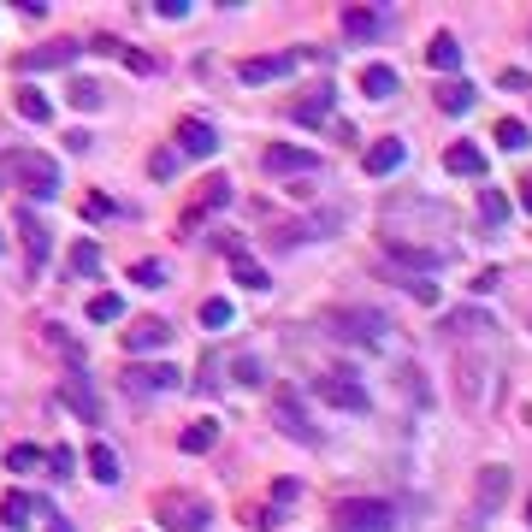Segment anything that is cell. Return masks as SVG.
<instances>
[{
  "instance_id": "obj_8",
  "label": "cell",
  "mask_w": 532,
  "mask_h": 532,
  "mask_svg": "<svg viewBox=\"0 0 532 532\" xmlns=\"http://www.w3.org/2000/svg\"><path fill=\"white\" fill-rule=\"evenodd\" d=\"M77 42H48V48H30L18 54V71H60V66H77Z\"/></svg>"
},
{
  "instance_id": "obj_34",
  "label": "cell",
  "mask_w": 532,
  "mask_h": 532,
  "mask_svg": "<svg viewBox=\"0 0 532 532\" xmlns=\"http://www.w3.org/2000/svg\"><path fill=\"white\" fill-rule=\"evenodd\" d=\"M444 326H450V332H491V320H485L479 308H456V314H450Z\"/></svg>"
},
{
  "instance_id": "obj_13",
  "label": "cell",
  "mask_w": 532,
  "mask_h": 532,
  "mask_svg": "<svg viewBox=\"0 0 532 532\" xmlns=\"http://www.w3.org/2000/svg\"><path fill=\"white\" fill-rule=\"evenodd\" d=\"M178 379H184L178 367H131V373H125V391H136V397L148 391V397H154V391H172Z\"/></svg>"
},
{
  "instance_id": "obj_31",
  "label": "cell",
  "mask_w": 532,
  "mask_h": 532,
  "mask_svg": "<svg viewBox=\"0 0 532 532\" xmlns=\"http://www.w3.org/2000/svg\"><path fill=\"white\" fill-rule=\"evenodd\" d=\"M497 142H503L509 154H521V148H532V131L521 119H497Z\"/></svg>"
},
{
  "instance_id": "obj_5",
  "label": "cell",
  "mask_w": 532,
  "mask_h": 532,
  "mask_svg": "<svg viewBox=\"0 0 532 532\" xmlns=\"http://www.w3.org/2000/svg\"><path fill=\"white\" fill-rule=\"evenodd\" d=\"M18 178H24V196L36 201H54V190H60V166L42 154H24V148H18Z\"/></svg>"
},
{
  "instance_id": "obj_38",
  "label": "cell",
  "mask_w": 532,
  "mask_h": 532,
  "mask_svg": "<svg viewBox=\"0 0 532 532\" xmlns=\"http://www.w3.org/2000/svg\"><path fill=\"white\" fill-rule=\"evenodd\" d=\"M201 326H231V302H225V296L201 302Z\"/></svg>"
},
{
  "instance_id": "obj_20",
  "label": "cell",
  "mask_w": 532,
  "mask_h": 532,
  "mask_svg": "<svg viewBox=\"0 0 532 532\" xmlns=\"http://www.w3.org/2000/svg\"><path fill=\"white\" fill-rule=\"evenodd\" d=\"M509 497V467H479V509H497Z\"/></svg>"
},
{
  "instance_id": "obj_49",
  "label": "cell",
  "mask_w": 532,
  "mask_h": 532,
  "mask_svg": "<svg viewBox=\"0 0 532 532\" xmlns=\"http://www.w3.org/2000/svg\"><path fill=\"white\" fill-rule=\"evenodd\" d=\"M48 532H77V527H71L66 515H48Z\"/></svg>"
},
{
  "instance_id": "obj_29",
  "label": "cell",
  "mask_w": 532,
  "mask_h": 532,
  "mask_svg": "<svg viewBox=\"0 0 532 532\" xmlns=\"http://www.w3.org/2000/svg\"><path fill=\"white\" fill-rule=\"evenodd\" d=\"M89 473H95L101 485H119V456H113V444H95V450H89Z\"/></svg>"
},
{
  "instance_id": "obj_25",
  "label": "cell",
  "mask_w": 532,
  "mask_h": 532,
  "mask_svg": "<svg viewBox=\"0 0 532 532\" xmlns=\"http://www.w3.org/2000/svg\"><path fill=\"white\" fill-rule=\"evenodd\" d=\"M343 30H349L355 42H373V36H379V12H367V6H349V12H343Z\"/></svg>"
},
{
  "instance_id": "obj_44",
  "label": "cell",
  "mask_w": 532,
  "mask_h": 532,
  "mask_svg": "<svg viewBox=\"0 0 532 532\" xmlns=\"http://www.w3.org/2000/svg\"><path fill=\"white\" fill-rule=\"evenodd\" d=\"M172 172H178V154H172V148H160V154H154V178H172Z\"/></svg>"
},
{
  "instance_id": "obj_27",
  "label": "cell",
  "mask_w": 532,
  "mask_h": 532,
  "mask_svg": "<svg viewBox=\"0 0 532 532\" xmlns=\"http://www.w3.org/2000/svg\"><path fill=\"white\" fill-rule=\"evenodd\" d=\"M30 509H36V503H30L24 491H6V497H0V521H6L12 532H18V527H30Z\"/></svg>"
},
{
  "instance_id": "obj_19",
  "label": "cell",
  "mask_w": 532,
  "mask_h": 532,
  "mask_svg": "<svg viewBox=\"0 0 532 532\" xmlns=\"http://www.w3.org/2000/svg\"><path fill=\"white\" fill-rule=\"evenodd\" d=\"M426 66H432V71H456V66H462V42H456L450 30H438V36L426 42Z\"/></svg>"
},
{
  "instance_id": "obj_9",
  "label": "cell",
  "mask_w": 532,
  "mask_h": 532,
  "mask_svg": "<svg viewBox=\"0 0 532 532\" xmlns=\"http://www.w3.org/2000/svg\"><path fill=\"white\" fill-rule=\"evenodd\" d=\"M402 154H408V148H402L397 136H379V142L361 154V172H367V178H391V172L402 166Z\"/></svg>"
},
{
  "instance_id": "obj_14",
  "label": "cell",
  "mask_w": 532,
  "mask_h": 532,
  "mask_svg": "<svg viewBox=\"0 0 532 532\" xmlns=\"http://www.w3.org/2000/svg\"><path fill=\"white\" fill-rule=\"evenodd\" d=\"M266 172H320V154H308V148H266Z\"/></svg>"
},
{
  "instance_id": "obj_3",
  "label": "cell",
  "mask_w": 532,
  "mask_h": 532,
  "mask_svg": "<svg viewBox=\"0 0 532 532\" xmlns=\"http://www.w3.org/2000/svg\"><path fill=\"white\" fill-rule=\"evenodd\" d=\"M314 391H320V402H332V408H343V414H367V408H373L367 385H361L355 373H343V367H332V373H326Z\"/></svg>"
},
{
  "instance_id": "obj_32",
  "label": "cell",
  "mask_w": 532,
  "mask_h": 532,
  "mask_svg": "<svg viewBox=\"0 0 532 532\" xmlns=\"http://www.w3.org/2000/svg\"><path fill=\"white\" fill-rule=\"evenodd\" d=\"M479 219H485V225H503V219H509V196H503V190H479Z\"/></svg>"
},
{
  "instance_id": "obj_10",
  "label": "cell",
  "mask_w": 532,
  "mask_h": 532,
  "mask_svg": "<svg viewBox=\"0 0 532 532\" xmlns=\"http://www.w3.org/2000/svg\"><path fill=\"white\" fill-rule=\"evenodd\" d=\"M219 148V131L207 125V119H184L178 125V154H190V160H207Z\"/></svg>"
},
{
  "instance_id": "obj_21",
  "label": "cell",
  "mask_w": 532,
  "mask_h": 532,
  "mask_svg": "<svg viewBox=\"0 0 532 532\" xmlns=\"http://www.w3.org/2000/svg\"><path fill=\"white\" fill-rule=\"evenodd\" d=\"M444 166H450L456 178H485V154H479V148H467V142L444 148Z\"/></svg>"
},
{
  "instance_id": "obj_12",
  "label": "cell",
  "mask_w": 532,
  "mask_h": 532,
  "mask_svg": "<svg viewBox=\"0 0 532 532\" xmlns=\"http://www.w3.org/2000/svg\"><path fill=\"white\" fill-rule=\"evenodd\" d=\"M332 101H337V89L320 83V89H308V95L290 107V119H296V125H320V119H332Z\"/></svg>"
},
{
  "instance_id": "obj_7",
  "label": "cell",
  "mask_w": 532,
  "mask_h": 532,
  "mask_svg": "<svg viewBox=\"0 0 532 532\" xmlns=\"http://www.w3.org/2000/svg\"><path fill=\"white\" fill-rule=\"evenodd\" d=\"M272 420H278V432H290L296 444H320V432L308 426V414H302V402L290 397V391H284V397L272 402Z\"/></svg>"
},
{
  "instance_id": "obj_46",
  "label": "cell",
  "mask_w": 532,
  "mask_h": 532,
  "mask_svg": "<svg viewBox=\"0 0 532 532\" xmlns=\"http://www.w3.org/2000/svg\"><path fill=\"white\" fill-rule=\"evenodd\" d=\"M160 18H190V0H160Z\"/></svg>"
},
{
  "instance_id": "obj_1",
  "label": "cell",
  "mask_w": 532,
  "mask_h": 532,
  "mask_svg": "<svg viewBox=\"0 0 532 532\" xmlns=\"http://www.w3.org/2000/svg\"><path fill=\"white\" fill-rule=\"evenodd\" d=\"M332 527L337 532H391L397 509L379 503V497H343V503H332Z\"/></svg>"
},
{
  "instance_id": "obj_41",
  "label": "cell",
  "mask_w": 532,
  "mask_h": 532,
  "mask_svg": "<svg viewBox=\"0 0 532 532\" xmlns=\"http://www.w3.org/2000/svg\"><path fill=\"white\" fill-rule=\"evenodd\" d=\"M408 296L426 302V308H438V284H432V278H408Z\"/></svg>"
},
{
  "instance_id": "obj_18",
  "label": "cell",
  "mask_w": 532,
  "mask_h": 532,
  "mask_svg": "<svg viewBox=\"0 0 532 532\" xmlns=\"http://www.w3.org/2000/svg\"><path fill=\"white\" fill-rule=\"evenodd\" d=\"M18 231H24V255H30V272H42V255H48V231H42V219L24 207L18 213Z\"/></svg>"
},
{
  "instance_id": "obj_16",
  "label": "cell",
  "mask_w": 532,
  "mask_h": 532,
  "mask_svg": "<svg viewBox=\"0 0 532 532\" xmlns=\"http://www.w3.org/2000/svg\"><path fill=\"white\" fill-rule=\"evenodd\" d=\"M60 402H66V408H77L89 426H101V397H95L83 379H66V385H60Z\"/></svg>"
},
{
  "instance_id": "obj_48",
  "label": "cell",
  "mask_w": 532,
  "mask_h": 532,
  "mask_svg": "<svg viewBox=\"0 0 532 532\" xmlns=\"http://www.w3.org/2000/svg\"><path fill=\"white\" fill-rule=\"evenodd\" d=\"M12 172H18V154H6V160H0V190H6V178H12Z\"/></svg>"
},
{
  "instance_id": "obj_43",
  "label": "cell",
  "mask_w": 532,
  "mask_h": 532,
  "mask_svg": "<svg viewBox=\"0 0 532 532\" xmlns=\"http://www.w3.org/2000/svg\"><path fill=\"white\" fill-rule=\"evenodd\" d=\"M119 60H125L131 71H142V77H148V71H160V60H154V54H136V48H125Z\"/></svg>"
},
{
  "instance_id": "obj_23",
  "label": "cell",
  "mask_w": 532,
  "mask_h": 532,
  "mask_svg": "<svg viewBox=\"0 0 532 532\" xmlns=\"http://www.w3.org/2000/svg\"><path fill=\"white\" fill-rule=\"evenodd\" d=\"M213 444H219V426H213V420H196V426H184V438H178V450H184V456H207Z\"/></svg>"
},
{
  "instance_id": "obj_50",
  "label": "cell",
  "mask_w": 532,
  "mask_h": 532,
  "mask_svg": "<svg viewBox=\"0 0 532 532\" xmlns=\"http://www.w3.org/2000/svg\"><path fill=\"white\" fill-rule=\"evenodd\" d=\"M521 207L532 213V178H521Z\"/></svg>"
},
{
  "instance_id": "obj_15",
  "label": "cell",
  "mask_w": 532,
  "mask_h": 532,
  "mask_svg": "<svg viewBox=\"0 0 532 532\" xmlns=\"http://www.w3.org/2000/svg\"><path fill=\"white\" fill-rule=\"evenodd\" d=\"M225 201H231V184H225V178H207V184H201V201L184 213V231H190V225H201L207 213H219Z\"/></svg>"
},
{
  "instance_id": "obj_51",
  "label": "cell",
  "mask_w": 532,
  "mask_h": 532,
  "mask_svg": "<svg viewBox=\"0 0 532 532\" xmlns=\"http://www.w3.org/2000/svg\"><path fill=\"white\" fill-rule=\"evenodd\" d=\"M527 521H532V497H527Z\"/></svg>"
},
{
  "instance_id": "obj_22",
  "label": "cell",
  "mask_w": 532,
  "mask_h": 532,
  "mask_svg": "<svg viewBox=\"0 0 532 532\" xmlns=\"http://www.w3.org/2000/svg\"><path fill=\"white\" fill-rule=\"evenodd\" d=\"M18 119H30V125H48V119H54V101H48L42 89H30V83H24V89H18Z\"/></svg>"
},
{
  "instance_id": "obj_47",
  "label": "cell",
  "mask_w": 532,
  "mask_h": 532,
  "mask_svg": "<svg viewBox=\"0 0 532 532\" xmlns=\"http://www.w3.org/2000/svg\"><path fill=\"white\" fill-rule=\"evenodd\" d=\"M503 89H521V95H527V89H532V83H527V71H515V66H509V71H503Z\"/></svg>"
},
{
  "instance_id": "obj_2",
  "label": "cell",
  "mask_w": 532,
  "mask_h": 532,
  "mask_svg": "<svg viewBox=\"0 0 532 532\" xmlns=\"http://www.w3.org/2000/svg\"><path fill=\"white\" fill-rule=\"evenodd\" d=\"M154 521H166L172 532H207V521H213V509H207L201 497H184V491H166V497L154 503Z\"/></svg>"
},
{
  "instance_id": "obj_45",
  "label": "cell",
  "mask_w": 532,
  "mask_h": 532,
  "mask_svg": "<svg viewBox=\"0 0 532 532\" xmlns=\"http://www.w3.org/2000/svg\"><path fill=\"white\" fill-rule=\"evenodd\" d=\"M83 213H89V219H107V213H113V201H107V196H89V201H83Z\"/></svg>"
},
{
  "instance_id": "obj_39",
  "label": "cell",
  "mask_w": 532,
  "mask_h": 532,
  "mask_svg": "<svg viewBox=\"0 0 532 532\" xmlns=\"http://www.w3.org/2000/svg\"><path fill=\"white\" fill-rule=\"evenodd\" d=\"M48 467H54V479H71V467H77L71 444H54V450H48Z\"/></svg>"
},
{
  "instance_id": "obj_33",
  "label": "cell",
  "mask_w": 532,
  "mask_h": 532,
  "mask_svg": "<svg viewBox=\"0 0 532 532\" xmlns=\"http://www.w3.org/2000/svg\"><path fill=\"white\" fill-rule=\"evenodd\" d=\"M71 272H77V278H95V272H101V249H95V243H77V249H71Z\"/></svg>"
},
{
  "instance_id": "obj_11",
  "label": "cell",
  "mask_w": 532,
  "mask_h": 532,
  "mask_svg": "<svg viewBox=\"0 0 532 532\" xmlns=\"http://www.w3.org/2000/svg\"><path fill=\"white\" fill-rule=\"evenodd\" d=\"M172 343V326L166 320H136L131 332H125V349L131 355H154V349H166Z\"/></svg>"
},
{
  "instance_id": "obj_37",
  "label": "cell",
  "mask_w": 532,
  "mask_h": 532,
  "mask_svg": "<svg viewBox=\"0 0 532 532\" xmlns=\"http://www.w3.org/2000/svg\"><path fill=\"white\" fill-rule=\"evenodd\" d=\"M71 107L95 113V107H101V83H71Z\"/></svg>"
},
{
  "instance_id": "obj_24",
  "label": "cell",
  "mask_w": 532,
  "mask_h": 532,
  "mask_svg": "<svg viewBox=\"0 0 532 532\" xmlns=\"http://www.w3.org/2000/svg\"><path fill=\"white\" fill-rule=\"evenodd\" d=\"M361 89H367L373 101H391V95H397V71L391 66H367L361 71Z\"/></svg>"
},
{
  "instance_id": "obj_6",
  "label": "cell",
  "mask_w": 532,
  "mask_h": 532,
  "mask_svg": "<svg viewBox=\"0 0 532 532\" xmlns=\"http://www.w3.org/2000/svg\"><path fill=\"white\" fill-rule=\"evenodd\" d=\"M385 255H391L397 266H414V278L450 266V249H420V243H402V237H385Z\"/></svg>"
},
{
  "instance_id": "obj_35",
  "label": "cell",
  "mask_w": 532,
  "mask_h": 532,
  "mask_svg": "<svg viewBox=\"0 0 532 532\" xmlns=\"http://www.w3.org/2000/svg\"><path fill=\"white\" fill-rule=\"evenodd\" d=\"M48 343H54V349H60V355H66L71 367H77V361H83V343H77V337H71L66 326H48Z\"/></svg>"
},
{
  "instance_id": "obj_28",
  "label": "cell",
  "mask_w": 532,
  "mask_h": 532,
  "mask_svg": "<svg viewBox=\"0 0 532 532\" xmlns=\"http://www.w3.org/2000/svg\"><path fill=\"white\" fill-rule=\"evenodd\" d=\"M473 101H479V95H473V83H456V77L438 89V107H444V113H467Z\"/></svg>"
},
{
  "instance_id": "obj_40",
  "label": "cell",
  "mask_w": 532,
  "mask_h": 532,
  "mask_svg": "<svg viewBox=\"0 0 532 532\" xmlns=\"http://www.w3.org/2000/svg\"><path fill=\"white\" fill-rule=\"evenodd\" d=\"M160 278H166V266H160V261H136L131 266V284H148V290H154Z\"/></svg>"
},
{
  "instance_id": "obj_17",
  "label": "cell",
  "mask_w": 532,
  "mask_h": 532,
  "mask_svg": "<svg viewBox=\"0 0 532 532\" xmlns=\"http://www.w3.org/2000/svg\"><path fill=\"white\" fill-rule=\"evenodd\" d=\"M296 66V54H261V60H243V83H272V77H284V71Z\"/></svg>"
},
{
  "instance_id": "obj_36",
  "label": "cell",
  "mask_w": 532,
  "mask_h": 532,
  "mask_svg": "<svg viewBox=\"0 0 532 532\" xmlns=\"http://www.w3.org/2000/svg\"><path fill=\"white\" fill-rule=\"evenodd\" d=\"M36 462H42V450H36V444H12V450H6V467H12V473H30Z\"/></svg>"
},
{
  "instance_id": "obj_42",
  "label": "cell",
  "mask_w": 532,
  "mask_h": 532,
  "mask_svg": "<svg viewBox=\"0 0 532 532\" xmlns=\"http://www.w3.org/2000/svg\"><path fill=\"white\" fill-rule=\"evenodd\" d=\"M237 385H266V373H261V361H255V355H243V361H237Z\"/></svg>"
},
{
  "instance_id": "obj_26",
  "label": "cell",
  "mask_w": 532,
  "mask_h": 532,
  "mask_svg": "<svg viewBox=\"0 0 532 532\" xmlns=\"http://www.w3.org/2000/svg\"><path fill=\"white\" fill-rule=\"evenodd\" d=\"M119 314H125V296H119V290H101V296H89V320H95V326H113Z\"/></svg>"
},
{
  "instance_id": "obj_30",
  "label": "cell",
  "mask_w": 532,
  "mask_h": 532,
  "mask_svg": "<svg viewBox=\"0 0 532 532\" xmlns=\"http://www.w3.org/2000/svg\"><path fill=\"white\" fill-rule=\"evenodd\" d=\"M231 272H237V284H249V290H272V278H266V272L249 261L243 249H231Z\"/></svg>"
},
{
  "instance_id": "obj_4",
  "label": "cell",
  "mask_w": 532,
  "mask_h": 532,
  "mask_svg": "<svg viewBox=\"0 0 532 532\" xmlns=\"http://www.w3.org/2000/svg\"><path fill=\"white\" fill-rule=\"evenodd\" d=\"M337 332H349L355 343H367V349H379L385 337H391V320L385 314H373V308H343V314H332Z\"/></svg>"
}]
</instances>
